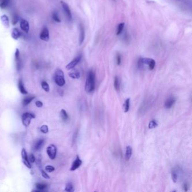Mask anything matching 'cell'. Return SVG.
Masks as SVG:
<instances>
[{
  "label": "cell",
  "mask_w": 192,
  "mask_h": 192,
  "mask_svg": "<svg viewBox=\"0 0 192 192\" xmlns=\"http://www.w3.org/2000/svg\"><path fill=\"white\" fill-rule=\"evenodd\" d=\"M82 162L81 159L79 158V156H77L76 158L75 159L73 163H72V167H70V171H75L76 169H79V167L81 166V165H82Z\"/></svg>",
  "instance_id": "cell-13"
},
{
  "label": "cell",
  "mask_w": 192,
  "mask_h": 192,
  "mask_svg": "<svg viewBox=\"0 0 192 192\" xmlns=\"http://www.w3.org/2000/svg\"><path fill=\"white\" fill-rule=\"evenodd\" d=\"M46 152H47V154L49 158H50L51 159H54L57 156V147L54 144L49 145L48 147H47Z\"/></svg>",
  "instance_id": "cell-5"
},
{
  "label": "cell",
  "mask_w": 192,
  "mask_h": 192,
  "mask_svg": "<svg viewBox=\"0 0 192 192\" xmlns=\"http://www.w3.org/2000/svg\"><path fill=\"white\" fill-rule=\"evenodd\" d=\"M20 27L22 30L25 33H28V32L29 31V22L27 20L22 19L20 22Z\"/></svg>",
  "instance_id": "cell-12"
},
{
  "label": "cell",
  "mask_w": 192,
  "mask_h": 192,
  "mask_svg": "<svg viewBox=\"0 0 192 192\" xmlns=\"http://www.w3.org/2000/svg\"><path fill=\"white\" fill-rule=\"evenodd\" d=\"M183 188H184L185 192H187V191H188V184H187L186 182L184 184V185H183Z\"/></svg>",
  "instance_id": "cell-40"
},
{
  "label": "cell",
  "mask_w": 192,
  "mask_h": 192,
  "mask_svg": "<svg viewBox=\"0 0 192 192\" xmlns=\"http://www.w3.org/2000/svg\"><path fill=\"white\" fill-rule=\"evenodd\" d=\"M114 88L116 90L118 91L120 90V81H119V79L117 76H115L114 77Z\"/></svg>",
  "instance_id": "cell-26"
},
{
  "label": "cell",
  "mask_w": 192,
  "mask_h": 192,
  "mask_svg": "<svg viewBox=\"0 0 192 192\" xmlns=\"http://www.w3.org/2000/svg\"><path fill=\"white\" fill-rule=\"evenodd\" d=\"M124 23H120L118 25V27H117V33L116 34L117 36L118 35H120L121 34L124 28Z\"/></svg>",
  "instance_id": "cell-27"
},
{
  "label": "cell",
  "mask_w": 192,
  "mask_h": 192,
  "mask_svg": "<svg viewBox=\"0 0 192 192\" xmlns=\"http://www.w3.org/2000/svg\"><path fill=\"white\" fill-rule=\"evenodd\" d=\"M18 89L20 91V92H21V94H24V95H26L28 94L27 91L25 89L23 81L22 79H19V80L18 81Z\"/></svg>",
  "instance_id": "cell-17"
},
{
  "label": "cell",
  "mask_w": 192,
  "mask_h": 192,
  "mask_svg": "<svg viewBox=\"0 0 192 192\" xmlns=\"http://www.w3.org/2000/svg\"><path fill=\"white\" fill-rule=\"evenodd\" d=\"M36 105L38 108H41L43 106V103H42V102H41V101H37L36 102Z\"/></svg>",
  "instance_id": "cell-39"
},
{
  "label": "cell",
  "mask_w": 192,
  "mask_h": 192,
  "mask_svg": "<svg viewBox=\"0 0 192 192\" xmlns=\"http://www.w3.org/2000/svg\"><path fill=\"white\" fill-rule=\"evenodd\" d=\"M22 157L23 160L24 164L29 169H31L32 166L31 165L30 162L29 161V158L28 157V155L27 152L25 149H22Z\"/></svg>",
  "instance_id": "cell-11"
},
{
  "label": "cell",
  "mask_w": 192,
  "mask_h": 192,
  "mask_svg": "<svg viewBox=\"0 0 192 192\" xmlns=\"http://www.w3.org/2000/svg\"><path fill=\"white\" fill-rule=\"evenodd\" d=\"M34 98H35V97L33 96H29L25 97L23 99V101H22V104H23V106L28 105L34 99Z\"/></svg>",
  "instance_id": "cell-22"
},
{
  "label": "cell",
  "mask_w": 192,
  "mask_h": 192,
  "mask_svg": "<svg viewBox=\"0 0 192 192\" xmlns=\"http://www.w3.org/2000/svg\"><path fill=\"white\" fill-rule=\"evenodd\" d=\"M176 101V99L174 97H169V98L165 102V107L166 109H169L171 108L173 105L175 104Z\"/></svg>",
  "instance_id": "cell-15"
},
{
  "label": "cell",
  "mask_w": 192,
  "mask_h": 192,
  "mask_svg": "<svg viewBox=\"0 0 192 192\" xmlns=\"http://www.w3.org/2000/svg\"><path fill=\"white\" fill-rule=\"evenodd\" d=\"M124 40L126 41H128V34L126 32L124 34Z\"/></svg>",
  "instance_id": "cell-41"
},
{
  "label": "cell",
  "mask_w": 192,
  "mask_h": 192,
  "mask_svg": "<svg viewBox=\"0 0 192 192\" xmlns=\"http://www.w3.org/2000/svg\"><path fill=\"white\" fill-rule=\"evenodd\" d=\"M81 59H82V55H81L76 57L72 61H70L68 65L66 66L67 69L70 70V69L74 68L79 64V63L81 61Z\"/></svg>",
  "instance_id": "cell-9"
},
{
  "label": "cell",
  "mask_w": 192,
  "mask_h": 192,
  "mask_svg": "<svg viewBox=\"0 0 192 192\" xmlns=\"http://www.w3.org/2000/svg\"><path fill=\"white\" fill-rule=\"evenodd\" d=\"M79 45H81L83 43L85 38V27L82 23H80L79 24Z\"/></svg>",
  "instance_id": "cell-10"
},
{
  "label": "cell",
  "mask_w": 192,
  "mask_h": 192,
  "mask_svg": "<svg viewBox=\"0 0 192 192\" xmlns=\"http://www.w3.org/2000/svg\"><path fill=\"white\" fill-rule=\"evenodd\" d=\"M10 0H1L0 8L2 9H6L9 5Z\"/></svg>",
  "instance_id": "cell-24"
},
{
  "label": "cell",
  "mask_w": 192,
  "mask_h": 192,
  "mask_svg": "<svg viewBox=\"0 0 192 192\" xmlns=\"http://www.w3.org/2000/svg\"><path fill=\"white\" fill-rule=\"evenodd\" d=\"M44 141H45V140L44 139H40L38 141H37V142L36 143L34 146V150H36V151L39 150L43 146V145L44 144Z\"/></svg>",
  "instance_id": "cell-20"
},
{
  "label": "cell",
  "mask_w": 192,
  "mask_h": 192,
  "mask_svg": "<svg viewBox=\"0 0 192 192\" xmlns=\"http://www.w3.org/2000/svg\"><path fill=\"white\" fill-rule=\"evenodd\" d=\"M40 38L41 40L44 41H48L50 39L49 31L46 27H44L42 29L40 35Z\"/></svg>",
  "instance_id": "cell-8"
},
{
  "label": "cell",
  "mask_w": 192,
  "mask_h": 192,
  "mask_svg": "<svg viewBox=\"0 0 192 192\" xmlns=\"http://www.w3.org/2000/svg\"><path fill=\"white\" fill-rule=\"evenodd\" d=\"M52 18L53 19V20L56 22L57 23H60L61 22V20H60V19L59 16V15H58V13L57 11H55V12H53V14H52Z\"/></svg>",
  "instance_id": "cell-28"
},
{
  "label": "cell",
  "mask_w": 192,
  "mask_h": 192,
  "mask_svg": "<svg viewBox=\"0 0 192 192\" xmlns=\"http://www.w3.org/2000/svg\"><path fill=\"white\" fill-rule=\"evenodd\" d=\"M36 187L37 189V190L33 191L34 192H43L47 188V185L45 184L37 183L36 185Z\"/></svg>",
  "instance_id": "cell-21"
},
{
  "label": "cell",
  "mask_w": 192,
  "mask_h": 192,
  "mask_svg": "<svg viewBox=\"0 0 192 192\" xmlns=\"http://www.w3.org/2000/svg\"><path fill=\"white\" fill-rule=\"evenodd\" d=\"M54 81L57 85L60 87H62L65 85L66 81L64 79V74L61 69H57L55 71Z\"/></svg>",
  "instance_id": "cell-3"
},
{
  "label": "cell",
  "mask_w": 192,
  "mask_h": 192,
  "mask_svg": "<svg viewBox=\"0 0 192 192\" xmlns=\"http://www.w3.org/2000/svg\"><path fill=\"white\" fill-rule=\"evenodd\" d=\"M60 117H61V119H62L63 121H68V120H69L68 114L67 113V112H66V111L65 109H62L61 110V111H60Z\"/></svg>",
  "instance_id": "cell-23"
},
{
  "label": "cell",
  "mask_w": 192,
  "mask_h": 192,
  "mask_svg": "<svg viewBox=\"0 0 192 192\" xmlns=\"http://www.w3.org/2000/svg\"><path fill=\"white\" fill-rule=\"evenodd\" d=\"M1 21L3 25V26L6 28H9L10 27V22H9V17L6 15H3L0 17Z\"/></svg>",
  "instance_id": "cell-14"
},
{
  "label": "cell",
  "mask_w": 192,
  "mask_h": 192,
  "mask_svg": "<svg viewBox=\"0 0 192 192\" xmlns=\"http://www.w3.org/2000/svg\"><path fill=\"white\" fill-rule=\"evenodd\" d=\"M35 160H36V158H35V157H34L33 154L31 153L29 155V162H31V163H34V162H35Z\"/></svg>",
  "instance_id": "cell-37"
},
{
  "label": "cell",
  "mask_w": 192,
  "mask_h": 192,
  "mask_svg": "<svg viewBox=\"0 0 192 192\" xmlns=\"http://www.w3.org/2000/svg\"><path fill=\"white\" fill-rule=\"evenodd\" d=\"M95 74L93 70H90L88 72L86 84L85 91L87 93H91L95 90Z\"/></svg>",
  "instance_id": "cell-1"
},
{
  "label": "cell",
  "mask_w": 192,
  "mask_h": 192,
  "mask_svg": "<svg viewBox=\"0 0 192 192\" xmlns=\"http://www.w3.org/2000/svg\"><path fill=\"white\" fill-rule=\"evenodd\" d=\"M40 130L43 134H47L49 132V127L45 124L42 125L40 128Z\"/></svg>",
  "instance_id": "cell-33"
},
{
  "label": "cell",
  "mask_w": 192,
  "mask_h": 192,
  "mask_svg": "<svg viewBox=\"0 0 192 192\" xmlns=\"http://www.w3.org/2000/svg\"><path fill=\"white\" fill-rule=\"evenodd\" d=\"M19 17L18 15V14H13V16H12V24L13 25H15L16 23L19 22Z\"/></svg>",
  "instance_id": "cell-32"
},
{
  "label": "cell",
  "mask_w": 192,
  "mask_h": 192,
  "mask_svg": "<svg viewBox=\"0 0 192 192\" xmlns=\"http://www.w3.org/2000/svg\"><path fill=\"white\" fill-rule=\"evenodd\" d=\"M132 148L130 146H127L126 148V153H125V159L126 161H128L132 156Z\"/></svg>",
  "instance_id": "cell-18"
},
{
  "label": "cell",
  "mask_w": 192,
  "mask_h": 192,
  "mask_svg": "<svg viewBox=\"0 0 192 192\" xmlns=\"http://www.w3.org/2000/svg\"><path fill=\"white\" fill-rule=\"evenodd\" d=\"M61 4L62 8L63 9V10L64 12V13H65L67 19L69 21H72V12H71L70 9L68 4L66 3V2H63V1H61Z\"/></svg>",
  "instance_id": "cell-7"
},
{
  "label": "cell",
  "mask_w": 192,
  "mask_h": 192,
  "mask_svg": "<svg viewBox=\"0 0 192 192\" xmlns=\"http://www.w3.org/2000/svg\"><path fill=\"white\" fill-rule=\"evenodd\" d=\"M15 60L16 62V66L18 71H20L22 68V63L20 57V51L18 49H16L15 53Z\"/></svg>",
  "instance_id": "cell-6"
},
{
  "label": "cell",
  "mask_w": 192,
  "mask_h": 192,
  "mask_svg": "<svg viewBox=\"0 0 192 192\" xmlns=\"http://www.w3.org/2000/svg\"><path fill=\"white\" fill-rule=\"evenodd\" d=\"M42 176L43 178H44L45 179H50V176L47 174V173H46L44 171H42Z\"/></svg>",
  "instance_id": "cell-38"
},
{
  "label": "cell",
  "mask_w": 192,
  "mask_h": 192,
  "mask_svg": "<svg viewBox=\"0 0 192 192\" xmlns=\"http://www.w3.org/2000/svg\"><path fill=\"white\" fill-rule=\"evenodd\" d=\"M130 105V99L128 98L125 100L124 104V112L126 113L129 111Z\"/></svg>",
  "instance_id": "cell-25"
},
{
  "label": "cell",
  "mask_w": 192,
  "mask_h": 192,
  "mask_svg": "<svg viewBox=\"0 0 192 192\" xmlns=\"http://www.w3.org/2000/svg\"><path fill=\"white\" fill-rule=\"evenodd\" d=\"M157 126H158V124H157V122L154 120H153L150 121L149 124H148V127L150 129H153V128H156Z\"/></svg>",
  "instance_id": "cell-31"
},
{
  "label": "cell",
  "mask_w": 192,
  "mask_h": 192,
  "mask_svg": "<svg viewBox=\"0 0 192 192\" xmlns=\"http://www.w3.org/2000/svg\"></svg>",
  "instance_id": "cell-42"
},
{
  "label": "cell",
  "mask_w": 192,
  "mask_h": 192,
  "mask_svg": "<svg viewBox=\"0 0 192 192\" xmlns=\"http://www.w3.org/2000/svg\"><path fill=\"white\" fill-rule=\"evenodd\" d=\"M171 178L174 182H176L178 180V175L175 171H172L171 172Z\"/></svg>",
  "instance_id": "cell-34"
},
{
  "label": "cell",
  "mask_w": 192,
  "mask_h": 192,
  "mask_svg": "<svg viewBox=\"0 0 192 192\" xmlns=\"http://www.w3.org/2000/svg\"><path fill=\"white\" fill-rule=\"evenodd\" d=\"M69 76L73 79H79L80 78V73L77 70H73L69 73Z\"/></svg>",
  "instance_id": "cell-19"
},
{
  "label": "cell",
  "mask_w": 192,
  "mask_h": 192,
  "mask_svg": "<svg viewBox=\"0 0 192 192\" xmlns=\"http://www.w3.org/2000/svg\"><path fill=\"white\" fill-rule=\"evenodd\" d=\"M41 86H42V88L44 89V90L46 92H49L50 91L49 85L47 82L42 81L41 82Z\"/></svg>",
  "instance_id": "cell-30"
},
{
  "label": "cell",
  "mask_w": 192,
  "mask_h": 192,
  "mask_svg": "<svg viewBox=\"0 0 192 192\" xmlns=\"http://www.w3.org/2000/svg\"><path fill=\"white\" fill-rule=\"evenodd\" d=\"M35 118V115L33 113L30 112H25L23 113L22 117V123L25 127H28L31 124V120L32 118Z\"/></svg>",
  "instance_id": "cell-4"
},
{
  "label": "cell",
  "mask_w": 192,
  "mask_h": 192,
  "mask_svg": "<svg viewBox=\"0 0 192 192\" xmlns=\"http://www.w3.org/2000/svg\"><path fill=\"white\" fill-rule=\"evenodd\" d=\"M138 67L139 68H144V66H148L149 69L150 70H152L154 69L156 66V61L154 59L151 58H148V57H143L139 59L138 63H137Z\"/></svg>",
  "instance_id": "cell-2"
},
{
  "label": "cell",
  "mask_w": 192,
  "mask_h": 192,
  "mask_svg": "<svg viewBox=\"0 0 192 192\" xmlns=\"http://www.w3.org/2000/svg\"><path fill=\"white\" fill-rule=\"evenodd\" d=\"M116 59H117V64L118 66H120L121 64L122 61V57L120 54H117V57H116Z\"/></svg>",
  "instance_id": "cell-36"
},
{
  "label": "cell",
  "mask_w": 192,
  "mask_h": 192,
  "mask_svg": "<svg viewBox=\"0 0 192 192\" xmlns=\"http://www.w3.org/2000/svg\"><path fill=\"white\" fill-rule=\"evenodd\" d=\"M65 191L68 192H74V187H73V184L72 183H70V182L67 183V184L66 186Z\"/></svg>",
  "instance_id": "cell-29"
},
{
  "label": "cell",
  "mask_w": 192,
  "mask_h": 192,
  "mask_svg": "<svg viewBox=\"0 0 192 192\" xmlns=\"http://www.w3.org/2000/svg\"><path fill=\"white\" fill-rule=\"evenodd\" d=\"M21 36V33L19 31V30L16 28H14L12 29V38L15 40H18L19 37Z\"/></svg>",
  "instance_id": "cell-16"
},
{
  "label": "cell",
  "mask_w": 192,
  "mask_h": 192,
  "mask_svg": "<svg viewBox=\"0 0 192 192\" xmlns=\"http://www.w3.org/2000/svg\"><path fill=\"white\" fill-rule=\"evenodd\" d=\"M45 169L46 171H47L48 172H52L53 171H55V168L50 165H47L45 167Z\"/></svg>",
  "instance_id": "cell-35"
}]
</instances>
